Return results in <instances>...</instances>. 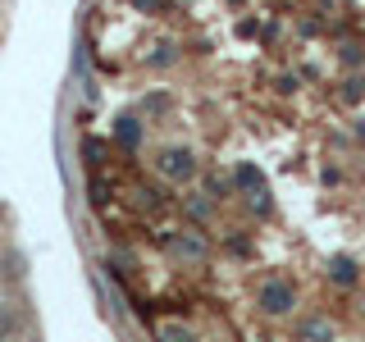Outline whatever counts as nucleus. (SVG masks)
Masks as SVG:
<instances>
[{"mask_svg":"<svg viewBox=\"0 0 365 342\" xmlns=\"http://www.w3.org/2000/svg\"><path fill=\"white\" fill-rule=\"evenodd\" d=\"M133 5H137V9H160L165 0H133Z\"/></svg>","mask_w":365,"mask_h":342,"instance_id":"0eeeda50","label":"nucleus"},{"mask_svg":"<svg viewBox=\"0 0 365 342\" xmlns=\"http://www.w3.org/2000/svg\"><path fill=\"white\" fill-rule=\"evenodd\" d=\"M334 283H356V265L351 260H334Z\"/></svg>","mask_w":365,"mask_h":342,"instance_id":"423d86ee","label":"nucleus"},{"mask_svg":"<svg viewBox=\"0 0 365 342\" xmlns=\"http://www.w3.org/2000/svg\"><path fill=\"white\" fill-rule=\"evenodd\" d=\"M155 342H201L192 328H182V324H160L155 328Z\"/></svg>","mask_w":365,"mask_h":342,"instance_id":"20e7f679","label":"nucleus"},{"mask_svg":"<svg viewBox=\"0 0 365 342\" xmlns=\"http://www.w3.org/2000/svg\"><path fill=\"white\" fill-rule=\"evenodd\" d=\"M114 142H119L123 151H137V142H142V119H128V114H123V119L114 123Z\"/></svg>","mask_w":365,"mask_h":342,"instance_id":"7ed1b4c3","label":"nucleus"},{"mask_svg":"<svg viewBox=\"0 0 365 342\" xmlns=\"http://www.w3.org/2000/svg\"><path fill=\"white\" fill-rule=\"evenodd\" d=\"M160 174L174 178V182H187L192 174H197V165H192V155H187V151H178V146H174V151L160 155Z\"/></svg>","mask_w":365,"mask_h":342,"instance_id":"f03ea898","label":"nucleus"},{"mask_svg":"<svg viewBox=\"0 0 365 342\" xmlns=\"http://www.w3.org/2000/svg\"><path fill=\"white\" fill-rule=\"evenodd\" d=\"M14 333H19V315H14L9 301H0V342H9Z\"/></svg>","mask_w":365,"mask_h":342,"instance_id":"39448f33","label":"nucleus"},{"mask_svg":"<svg viewBox=\"0 0 365 342\" xmlns=\"http://www.w3.org/2000/svg\"><path fill=\"white\" fill-rule=\"evenodd\" d=\"M260 306H265L269 315H288L297 306V292L288 279H265V288H260Z\"/></svg>","mask_w":365,"mask_h":342,"instance_id":"f257e3e1","label":"nucleus"}]
</instances>
